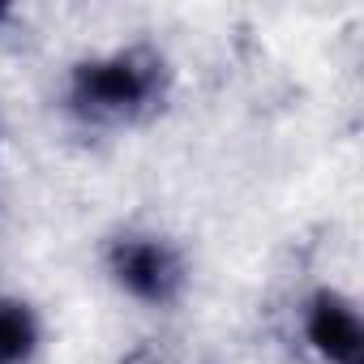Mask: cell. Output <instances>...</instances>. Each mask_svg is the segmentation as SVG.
<instances>
[{"mask_svg":"<svg viewBox=\"0 0 364 364\" xmlns=\"http://www.w3.org/2000/svg\"><path fill=\"white\" fill-rule=\"evenodd\" d=\"M171 99V60L150 43L77 56L60 77V112L86 133H124L154 120Z\"/></svg>","mask_w":364,"mask_h":364,"instance_id":"6da1fadb","label":"cell"},{"mask_svg":"<svg viewBox=\"0 0 364 364\" xmlns=\"http://www.w3.org/2000/svg\"><path fill=\"white\" fill-rule=\"evenodd\" d=\"M103 279L133 304L150 313H167L189 296L193 270L189 257L171 236L150 232V228H124L103 240L99 249Z\"/></svg>","mask_w":364,"mask_h":364,"instance_id":"7a4b0ae2","label":"cell"},{"mask_svg":"<svg viewBox=\"0 0 364 364\" xmlns=\"http://www.w3.org/2000/svg\"><path fill=\"white\" fill-rule=\"evenodd\" d=\"M300 334L321 364H364V317L360 304L321 283L300 300Z\"/></svg>","mask_w":364,"mask_h":364,"instance_id":"3957f363","label":"cell"},{"mask_svg":"<svg viewBox=\"0 0 364 364\" xmlns=\"http://www.w3.org/2000/svg\"><path fill=\"white\" fill-rule=\"evenodd\" d=\"M43 313L18 291H0V364H35L43 355Z\"/></svg>","mask_w":364,"mask_h":364,"instance_id":"277c9868","label":"cell"},{"mask_svg":"<svg viewBox=\"0 0 364 364\" xmlns=\"http://www.w3.org/2000/svg\"><path fill=\"white\" fill-rule=\"evenodd\" d=\"M14 18H18V9L9 5V0H0V35L9 31V22H14Z\"/></svg>","mask_w":364,"mask_h":364,"instance_id":"5b68a950","label":"cell"}]
</instances>
